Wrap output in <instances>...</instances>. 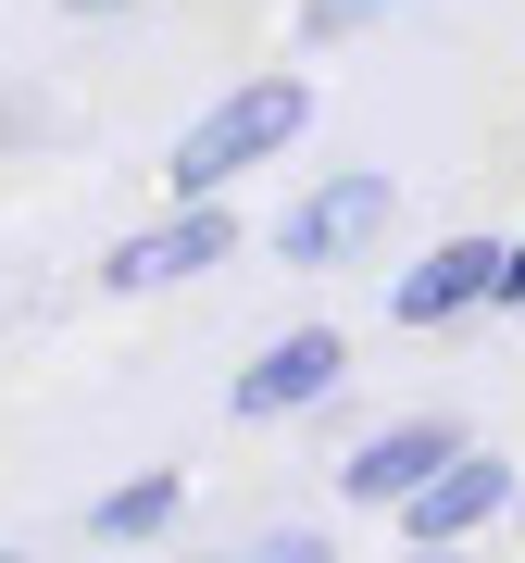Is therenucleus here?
Segmentation results:
<instances>
[{
	"label": "nucleus",
	"mask_w": 525,
	"mask_h": 563,
	"mask_svg": "<svg viewBox=\"0 0 525 563\" xmlns=\"http://www.w3.org/2000/svg\"><path fill=\"white\" fill-rule=\"evenodd\" d=\"M301 125H313V88H301V76H250V88H225V101L176 139L163 176H176V201H225V188H238L250 163H276Z\"/></svg>",
	"instance_id": "1"
},
{
	"label": "nucleus",
	"mask_w": 525,
	"mask_h": 563,
	"mask_svg": "<svg viewBox=\"0 0 525 563\" xmlns=\"http://www.w3.org/2000/svg\"><path fill=\"white\" fill-rule=\"evenodd\" d=\"M338 376H350V339H338V325H288V339H262L238 363L225 401H238V426H276V413H313Z\"/></svg>",
	"instance_id": "2"
},
{
	"label": "nucleus",
	"mask_w": 525,
	"mask_h": 563,
	"mask_svg": "<svg viewBox=\"0 0 525 563\" xmlns=\"http://www.w3.org/2000/svg\"><path fill=\"white\" fill-rule=\"evenodd\" d=\"M213 263H238V213H225V201H188V213L138 225V239H113L101 276L113 288H176V276H213Z\"/></svg>",
	"instance_id": "3"
},
{
	"label": "nucleus",
	"mask_w": 525,
	"mask_h": 563,
	"mask_svg": "<svg viewBox=\"0 0 525 563\" xmlns=\"http://www.w3.org/2000/svg\"><path fill=\"white\" fill-rule=\"evenodd\" d=\"M376 225H388V176H325L313 201H301V213L276 225V251H288V263H313V276H325V263H350V251L376 239Z\"/></svg>",
	"instance_id": "4"
},
{
	"label": "nucleus",
	"mask_w": 525,
	"mask_h": 563,
	"mask_svg": "<svg viewBox=\"0 0 525 563\" xmlns=\"http://www.w3.org/2000/svg\"><path fill=\"white\" fill-rule=\"evenodd\" d=\"M438 463H463V426H450V413H413V426H388V439L350 451V501H413Z\"/></svg>",
	"instance_id": "5"
},
{
	"label": "nucleus",
	"mask_w": 525,
	"mask_h": 563,
	"mask_svg": "<svg viewBox=\"0 0 525 563\" xmlns=\"http://www.w3.org/2000/svg\"><path fill=\"white\" fill-rule=\"evenodd\" d=\"M501 263H513V251H488V239H438V251L401 276V325H450V313L501 301Z\"/></svg>",
	"instance_id": "6"
},
{
	"label": "nucleus",
	"mask_w": 525,
	"mask_h": 563,
	"mask_svg": "<svg viewBox=\"0 0 525 563\" xmlns=\"http://www.w3.org/2000/svg\"><path fill=\"white\" fill-rule=\"evenodd\" d=\"M501 501H513V463L463 451V463H438V476H425V488H413L401 514H413V539H425V551H450V539H463V526H488Z\"/></svg>",
	"instance_id": "7"
},
{
	"label": "nucleus",
	"mask_w": 525,
	"mask_h": 563,
	"mask_svg": "<svg viewBox=\"0 0 525 563\" xmlns=\"http://www.w3.org/2000/svg\"><path fill=\"white\" fill-rule=\"evenodd\" d=\"M88 526H101V539H150V526H176V476H138V488H113V501L88 514Z\"/></svg>",
	"instance_id": "8"
},
{
	"label": "nucleus",
	"mask_w": 525,
	"mask_h": 563,
	"mask_svg": "<svg viewBox=\"0 0 525 563\" xmlns=\"http://www.w3.org/2000/svg\"><path fill=\"white\" fill-rule=\"evenodd\" d=\"M376 13H388V0H301V25H313V38H364Z\"/></svg>",
	"instance_id": "9"
},
{
	"label": "nucleus",
	"mask_w": 525,
	"mask_h": 563,
	"mask_svg": "<svg viewBox=\"0 0 525 563\" xmlns=\"http://www.w3.org/2000/svg\"><path fill=\"white\" fill-rule=\"evenodd\" d=\"M250 563H338V551H325V539H313V526H276V539H262Z\"/></svg>",
	"instance_id": "10"
},
{
	"label": "nucleus",
	"mask_w": 525,
	"mask_h": 563,
	"mask_svg": "<svg viewBox=\"0 0 525 563\" xmlns=\"http://www.w3.org/2000/svg\"><path fill=\"white\" fill-rule=\"evenodd\" d=\"M501 301H525V251H513V263H501Z\"/></svg>",
	"instance_id": "11"
},
{
	"label": "nucleus",
	"mask_w": 525,
	"mask_h": 563,
	"mask_svg": "<svg viewBox=\"0 0 525 563\" xmlns=\"http://www.w3.org/2000/svg\"><path fill=\"white\" fill-rule=\"evenodd\" d=\"M63 13H125V0H63Z\"/></svg>",
	"instance_id": "12"
},
{
	"label": "nucleus",
	"mask_w": 525,
	"mask_h": 563,
	"mask_svg": "<svg viewBox=\"0 0 525 563\" xmlns=\"http://www.w3.org/2000/svg\"><path fill=\"white\" fill-rule=\"evenodd\" d=\"M413 563H450V551H413Z\"/></svg>",
	"instance_id": "13"
},
{
	"label": "nucleus",
	"mask_w": 525,
	"mask_h": 563,
	"mask_svg": "<svg viewBox=\"0 0 525 563\" xmlns=\"http://www.w3.org/2000/svg\"><path fill=\"white\" fill-rule=\"evenodd\" d=\"M0 563H13V551H0Z\"/></svg>",
	"instance_id": "14"
}]
</instances>
